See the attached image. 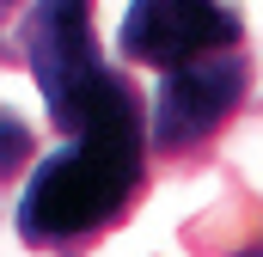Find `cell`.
Masks as SVG:
<instances>
[{"mask_svg":"<svg viewBox=\"0 0 263 257\" xmlns=\"http://www.w3.org/2000/svg\"><path fill=\"white\" fill-rule=\"evenodd\" d=\"M18 6H25V0H0V31L12 25V12H18ZM6 56H12V49H6V37H0V62H6Z\"/></svg>","mask_w":263,"mask_h":257,"instance_id":"obj_6","label":"cell"},{"mask_svg":"<svg viewBox=\"0 0 263 257\" xmlns=\"http://www.w3.org/2000/svg\"><path fill=\"white\" fill-rule=\"evenodd\" d=\"M245 98H251V56H245V43L196 56L184 67H165L159 92H153V111H147L153 159H196L202 147L239 117Z\"/></svg>","mask_w":263,"mask_h":257,"instance_id":"obj_3","label":"cell"},{"mask_svg":"<svg viewBox=\"0 0 263 257\" xmlns=\"http://www.w3.org/2000/svg\"><path fill=\"white\" fill-rule=\"evenodd\" d=\"M31 153H37L31 123H25L18 111H6V104H0V184H12V178L31 166Z\"/></svg>","mask_w":263,"mask_h":257,"instance_id":"obj_5","label":"cell"},{"mask_svg":"<svg viewBox=\"0 0 263 257\" xmlns=\"http://www.w3.org/2000/svg\"><path fill=\"white\" fill-rule=\"evenodd\" d=\"M18 56L37 74V92L49 104V123L80 128L86 111L123 80L117 67L98 56V37H92V0H37L25 19H18Z\"/></svg>","mask_w":263,"mask_h":257,"instance_id":"obj_2","label":"cell"},{"mask_svg":"<svg viewBox=\"0 0 263 257\" xmlns=\"http://www.w3.org/2000/svg\"><path fill=\"white\" fill-rule=\"evenodd\" d=\"M233 43H245V19L227 0H129L117 25V56L153 74L233 49Z\"/></svg>","mask_w":263,"mask_h":257,"instance_id":"obj_4","label":"cell"},{"mask_svg":"<svg viewBox=\"0 0 263 257\" xmlns=\"http://www.w3.org/2000/svg\"><path fill=\"white\" fill-rule=\"evenodd\" d=\"M239 257H263V245H251V251H239Z\"/></svg>","mask_w":263,"mask_h":257,"instance_id":"obj_7","label":"cell"},{"mask_svg":"<svg viewBox=\"0 0 263 257\" xmlns=\"http://www.w3.org/2000/svg\"><path fill=\"white\" fill-rule=\"evenodd\" d=\"M147 104L129 80H117L31 172L18 196V239L31 251H67L117 227L147 184Z\"/></svg>","mask_w":263,"mask_h":257,"instance_id":"obj_1","label":"cell"}]
</instances>
